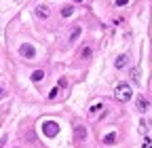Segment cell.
<instances>
[{"instance_id": "9", "label": "cell", "mask_w": 152, "mask_h": 148, "mask_svg": "<svg viewBox=\"0 0 152 148\" xmlns=\"http://www.w3.org/2000/svg\"><path fill=\"white\" fill-rule=\"evenodd\" d=\"M137 110H140V112H146V110H148V100L146 97H137Z\"/></svg>"}, {"instance_id": "20", "label": "cell", "mask_w": 152, "mask_h": 148, "mask_svg": "<svg viewBox=\"0 0 152 148\" xmlns=\"http://www.w3.org/2000/svg\"><path fill=\"white\" fill-rule=\"evenodd\" d=\"M76 2H80V0H76Z\"/></svg>"}, {"instance_id": "15", "label": "cell", "mask_w": 152, "mask_h": 148, "mask_svg": "<svg viewBox=\"0 0 152 148\" xmlns=\"http://www.w3.org/2000/svg\"><path fill=\"white\" fill-rule=\"evenodd\" d=\"M59 89H61V87H55V89H51L49 97H51V100H55V97H57V93H59Z\"/></svg>"}, {"instance_id": "12", "label": "cell", "mask_w": 152, "mask_h": 148, "mask_svg": "<svg viewBox=\"0 0 152 148\" xmlns=\"http://www.w3.org/2000/svg\"><path fill=\"white\" fill-rule=\"evenodd\" d=\"M104 142H106V144H114V142H116V133H108V136H104Z\"/></svg>"}, {"instance_id": "14", "label": "cell", "mask_w": 152, "mask_h": 148, "mask_svg": "<svg viewBox=\"0 0 152 148\" xmlns=\"http://www.w3.org/2000/svg\"><path fill=\"white\" fill-rule=\"evenodd\" d=\"M72 13H74V7H64V9H61V15H64V17H70Z\"/></svg>"}, {"instance_id": "2", "label": "cell", "mask_w": 152, "mask_h": 148, "mask_svg": "<svg viewBox=\"0 0 152 148\" xmlns=\"http://www.w3.org/2000/svg\"><path fill=\"white\" fill-rule=\"evenodd\" d=\"M42 133L47 138H55L57 133H59V125H57L55 121H45L42 123Z\"/></svg>"}, {"instance_id": "7", "label": "cell", "mask_w": 152, "mask_h": 148, "mask_svg": "<svg viewBox=\"0 0 152 148\" xmlns=\"http://www.w3.org/2000/svg\"><path fill=\"white\" fill-rule=\"evenodd\" d=\"M80 32H83V28L76 26V28L70 32V38H68V40H70V42H76V40H78V36H80Z\"/></svg>"}, {"instance_id": "4", "label": "cell", "mask_w": 152, "mask_h": 148, "mask_svg": "<svg viewBox=\"0 0 152 148\" xmlns=\"http://www.w3.org/2000/svg\"><path fill=\"white\" fill-rule=\"evenodd\" d=\"M85 138H87V129L83 125H76L74 127V140L76 142H85Z\"/></svg>"}, {"instance_id": "8", "label": "cell", "mask_w": 152, "mask_h": 148, "mask_svg": "<svg viewBox=\"0 0 152 148\" xmlns=\"http://www.w3.org/2000/svg\"><path fill=\"white\" fill-rule=\"evenodd\" d=\"M32 81H34V83H42V81H45V72H42V70H34V72H32Z\"/></svg>"}, {"instance_id": "6", "label": "cell", "mask_w": 152, "mask_h": 148, "mask_svg": "<svg viewBox=\"0 0 152 148\" xmlns=\"http://www.w3.org/2000/svg\"><path fill=\"white\" fill-rule=\"evenodd\" d=\"M114 66H116L118 70L127 68V66H129V55H118V57H116V62H114Z\"/></svg>"}, {"instance_id": "16", "label": "cell", "mask_w": 152, "mask_h": 148, "mask_svg": "<svg viewBox=\"0 0 152 148\" xmlns=\"http://www.w3.org/2000/svg\"><path fill=\"white\" fill-rule=\"evenodd\" d=\"M144 148H152V140H150V138L144 140Z\"/></svg>"}, {"instance_id": "10", "label": "cell", "mask_w": 152, "mask_h": 148, "mask_svg": "<svg viewBox=\"0 0 152 148\" xmlns=\"http://www.w3.org/2000/svg\"><path fill=\"white\" fill-rule=\"evenodd\" d=\"M131 78H133V83H135V85H142V76H140V70H137V68L131 70Z\"/></svg>"}, {"instance_id": "13", "label": "cell", "mask_w": 152, "mask_h": 148, "mask_svg": "<svg viewBox=\"0 0 152 148\" xmlns=\"http://www.w3.org/2000/svg\"><path fill=\"white\" fill-rule=\"evenodd\" d=\"M91 53H93V51H91V47H85V49H83V53H80V57H83V59H89V57H91Z\"/></svg>"}, {"instance_id": "5", "label": "cell", "mask_w": 152, "mask_h": 148, "mask_svg": "<svg viewBox=\"0 0 152 148\" xmlns=\"http://www.w3.org/2000/svg\"><path fill=\"white\" fill-rule=\"evenodd\" d=\"M34 13H36V17H40V19H47V17L51 15V9H49L47 4H40V7L34 9Z\"/></svg>"}, {"instance_id": "3", "label": "cell", "mask_w": 152, "mask_h": 148, "mask_svg": "<svg viewBox=\"0 0 152 148\" xmlns=\"http://www.w3.org/2000/svg\"><path fill=\"white\" fill-rule=\"evenodd\" d=\"M19 53H21L26 59H34V57H36V51H34V47H32V45H28V42H23L21 47H19Z\"/></svg>"}, {"instance_id": "17", "label": "cell", "mask_w": 152, "mask_h": 148, "mask_svg": "<svg viewBox=\"0 0 152 148\" xmlns=\"http://www.w3.org/2000/svg\"><path fill=\"white\" fill-rule=\"evenodd\" d=\"M129 0H116V7H127Z\"/></svg>"}, {"instance_id": "19", "label": "cell", "mask_w": 152, "mask_h": 148, "mask_svg": "<svg viewBox=\"0 0 152 148\" xmlns=\"http://www.w3.org/2000/svg\"><path fill=\"white\" fill-rule=\"evenodd\" d=\"M13 2H21V0H13Z\"/></svg>"}, {"instance_id": "18", "label": "cell", "mask_w": 152, "mask_h": 148, "mask_svg": "<svg viewBox=\"0 0 152 148\" xmlns=\"http://www.w3.org/2000/svg\"><path fill=\"white\" fill-rule=\"evenodd\" d=\"M0 97H4V89L2 87H0Z\"/></svg>"}, {"instance_id": "11", "label": "cell", "mask_w": 152, "mask_h": 148, "mask_svg": "<svg viewBox=\"0 0 152 148\" xmlns=\"http://www.w3.org/2000/svg\"><path fill=\"white\" fill-rule=\"evenodd\" d=\"M102 108H104V104H93V106H91V110H89V114H91V116H95Z\"/></svg>"}, {"instance_id": "1", "label": "cell", "mask_w": 152, "mask_h": 148, "mask_svg": "<svg viewBox=\"0 0 152 148\" xmlns=\"http://www.w3.org/2000/svg\"><path fill=\"white\" fill-rule=\"evenodd\" d=\"M114 97H116L118 102H129V100L133 97V91H131V87H129L127 83H121V85L116 87V91H114Z\"/></svg>"}]
</instances>
